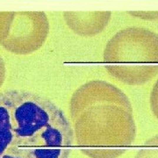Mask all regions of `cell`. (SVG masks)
I'll return each mask as SVG.
<instances>
[{
	"label": "cell",
	"instance_id": "cell-1",
	"mask_svg": "<svg viewBox=\"0 0 158 158\" xmlns=\"http://www.w3.org/2000/svg\"><path fill=\"white\" fill-rule=\"evenodd\" d=\"M73 136L50 99L24 90L0 92V158H69Z\"/></svg>",
	"mask_w": 158,
	"mask_h": 158
},
{
	"label": "cell",
	"instance_id": "cell-2",
	"mask_svg": "<svg viewBox=\"0 0 158 158\" xmlns=\"http://www.w3.org/2000/svg\"><path fill=\"white\" fill-rule=\"evenodd\" d=\"M76 143L92 158H116L133 143L135 124L127 97L102 81L83 85L71 101Z\"/></svg>",
	"mask_w": 158,
	"mask_h": 158
},
{
	"label": "cell",
	"instance_id": "cell-3",
	"mask_svg": "<svg viewBox=\"0 0 158 158\" xmlns=\"http://www.w3.org/2000/svg\"><path fill=\"white\" fill-rule=\"evenodd\" d=\"M109 73L119 81H149L158 74V38L149 34L144 38H127L119 34L105 49Z\"/></svg>",
	"mask_w": 158,
	"mask_h": 158
},
{
	"label": "cell",
	"instance_id": "cell-4",
	"mask_svg": "<svg viewBox=\"0 0 158 158\" xmlns=\"http://www.w3.org/2000/svg\"><path fill=\"white\" fill-rule=\"evenodd\" d=\"M151 142L156 145L157 148H153V146L147 142L146 144H148L149 146H150V148L149 149H144L142 150H141L136 158H158V137L151 140Z\"/></svg>",
	"mask_w": 158,
	"mask_h": 158
},
{
	"label": "cell",
	"instance_id": "cell-5",
	"mask_svg": "<svg viewBox=\"0 0 158 158\" xmlns=\"http://www.w3.org/2000/svg\"><path fill=\"white\" fill-rule=\"evenodd\" d=\"M150 102H151L152 112L154 115L158 119V81L153 87V90L151 92Z\"/></svg>",
	"mask_w": 158,
	"mask_h": 158
},
{
	"label": "cell",
	"instance_id": "cell-6",
	"mask_svg": "<svg viewBox=\"0 0 158 158\" xmlns=\"http://www.w3.org/2000/svg\"><path fill=\"white\" fill-rule=\"evenodd\" d=\"M4 78H5V66H4V61L0 55V87L3 84Z\"/></svg>",
	"mask_w": 158,
	"mask_h": 158
}]
</instances>
